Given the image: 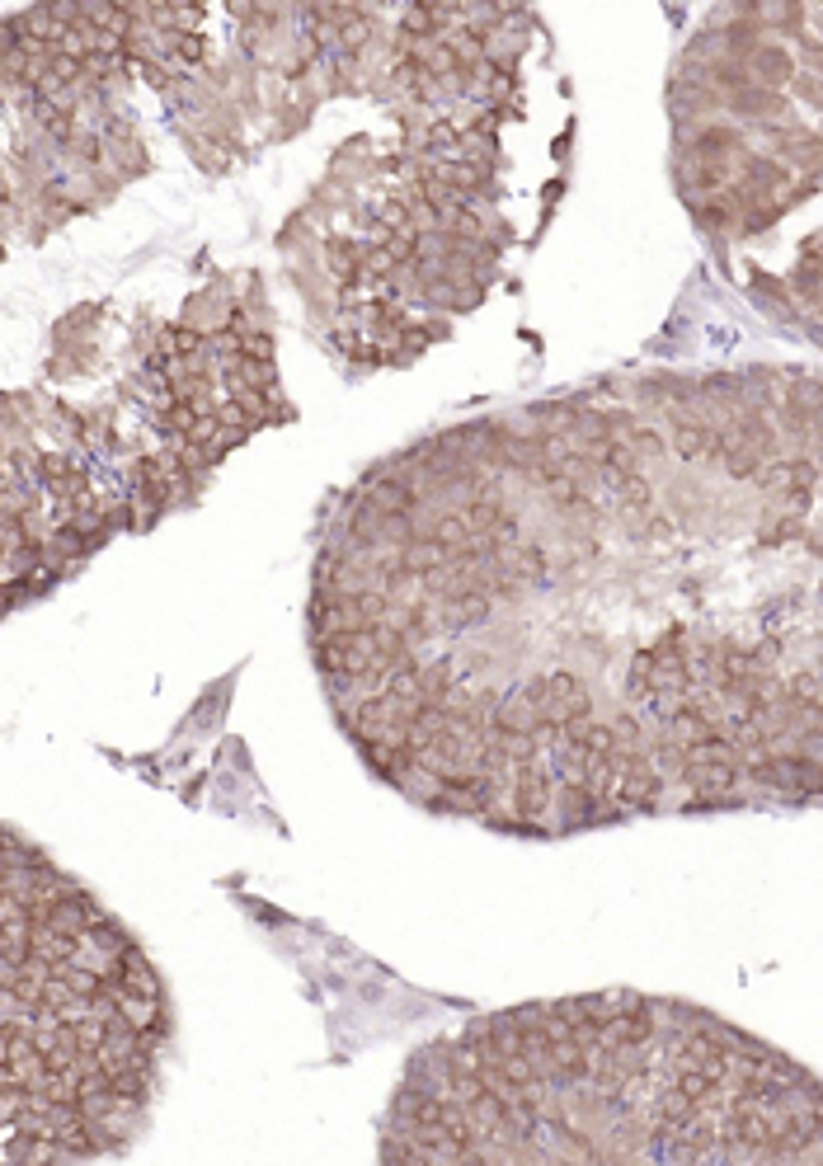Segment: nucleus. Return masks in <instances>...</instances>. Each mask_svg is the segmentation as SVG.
<instances>
[{"label":"nucleus","instance_id":"f257e3e1","mask_svg":"<svg viewBox=\"0 0 823 1166\" xmlns=\"http://www.w3.org/2000/svg\"><path fill=\"white\" fill-rule=\"evenodd\" d=\"M819 377L650 372L443 428L339 503L311 654L433 814L589 833L819 800Z\"/></svg>","mask_w":823,"mask_h":1166},{"label":"nucleus","instance_id":"f03ea898","mask_svg":"<svg viewBox=\"0 0 823 1166\" xmlns=\"http://www.w3.org/2000/svg\"><path fill=\"white\" fill-rule=\"evenodd\" d=\"M400 1166H823L810 1068L668 997L494 1011L428 1044L382 1133Z\"/></svg>","mask_w":823,"mask_h":1166},{"label":"nucleus","instance_id":"7ed1b4c3","mask_svg":"<svg viewBox=\"0 0 823 1166\" xmlns=\"http://www.w3.org/2000/svg\"><path fill=\"white\" fill-rule=\"evenodd\" d=\"M823 5L715 10L673 71V156L715 235L767 231L819 184Z\"/></svg>","mask_w":823,"mask_h":1166}]
</instances>
